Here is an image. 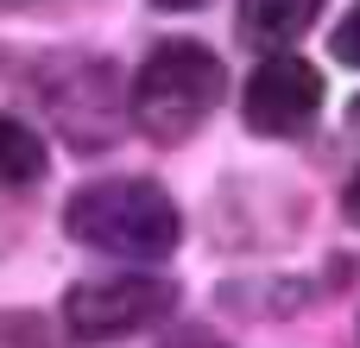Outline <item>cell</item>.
<instances>
[{
	"label": "cell",
	"mask_w": 360,
	"mask_h": 348,
	"mask_svg": "<svg viewBox=\"0 0 360 348\" xmlns=\"http://www.w3.org/2000/svg\"><path fill=\"white\" fill-rule=\"evenodd\" d=\"M44 108L70 133V146H89V152L120 133V114H133L120 108V82L108 63H76L70 76H44Z\"/></svg>",
	"instance_id": "cell-5"
},
{
	"label": "cell",
	"mask_w": 360,
	"mask_h": 348,
	"mask_svg": "<svg viewBox=\"0 0 360 348\" xmlns=\"http://www.w3.org/2000/svg\"><path fill=\"white\" fill-rule=\"evenodd\" d=\"M70 241L114 254V260H165L184 241V216L165 184L152 178H95L63 203Z\"/></svg>",
	"instance_id": "cell-1"
},
{
	"label": "cell",
	"mask_w": 360,
	"mask_h": 348,
	"mask_svg": "<svg viewBox=\"0 0 360 348\" xmlns=\"http://www.w3.org/2000/svg\"><path fill=\"white\" fill-rule=\"evenodd\" d=\"M329 51H335L342 63H354V70H360V6L348 13V19H342V25H335V38H329Z\"/></svg>",
	"instance_id": "cell-8"
},
{
	"label": "cell",
	"mask_w": 360,
	"mask_h": 348,
	"mask_svg": "<svg viewBox=\"0 0 360 348\" xmlns=\"http://www.w3.org/2000/svg\"><path fill=\"white\" fill-rule=\"evenodd\" d=\"M323 108V76L316 63L291 57V51H272L253 76H247V95H240V114L253 133L266 139H297Z\"/></svg>",
	"instance_id": "cell-4"
},
{
	"label": "cell",
	"mask_w": 360,
	"mask_h": 348,
	"mask_svg": "<svg viewBox=\"0 0 360 348\" xmlns=\"http://www.w3.org/2000/svg\"><path fill=\"white\" fill-rule=\"evenodd\" d=\"M165 13H190V6H202V0H158Z\"/></svg>",
	"instance_id": "cell-11"
},
{
	"label": "cell",
	"mask_w": 360,
	"mask_h": 348,
	"mask_svg": "<svg viewBox=\"0 0 360 348\" xmlns=\"http://www.w3.org/2000/svg\"><path fill=\"white\" fill-rule=\"evenodd\" d=\"M177 311V285L158 273H108L63 292V323L76 342H120L133 330H152Z\"/></svg>",
	"instance_id": "cell-3"
},
{
	"label": "cell",
	"mask_w": 360,
	"mask_h": 348,
	"mask_svg": "<svg viewBox=\"0 0 360 348\" xmlns=\"http://www.w3.org/2000/svg\"><path fill=\"white\" fill-rule=\"evenodd\" d=\"M44 165H51V152H44L38 127H25L19 114H0V190H25V184H38Z\"/></svg>",
	"instance_id": "cell-7"
},
{
	"label": "cell",
	"mask_w": 360,
	"mask_h": 348,
	"mask_svg": "<svg viewBox=\"0 0 360 348\" xmlns=\"http://www.w3.org/2000/svg\"><path fill=\"white\" fill-rule=\"evenodd\" d=\"M348 127H354V139H360V95L348 101Z\"/></svg>",
	"instance_id": "cell-12"
},
{
	"label": "cell",
	"mask_w": 360,
	"mask_h": 348,
	"mask_svg": "<svg viewBox=\"0 0 360 348\" xmlns=\"http://www.w3.org/2000/svg\"><path fill=\"white\" fill-rule=\"evenodd\" d=\"M342 209H348V222H360V178L342 190Z\"/></svg>",
	"instance_id": "cell-10"
},
{
	"label": "cell",
	"mask_w": 360,
	"mask_h": 348,
	"mask_svg": "<svg viewBox=\"0 0 360 348\" xmlns=\"http://www.w3.org/2000/svg\"><path fill=\"white\" fill-rule=\"evenodd\" d=\"M6 6H13V0H6Z\"/></svg>",
	"instance_id": "cell-13"
},
{
	"label": "cell",
	"mask_w": 360,
	"mask_h": 348,
	"mask_svg": "<svg viewBox=\"0 0 360 348\" xmlns=\"http://www.w3.org/2000/svg\"><path fill=\"white\" fill-rule=\"evenodd\" d=\"M323 0H240V38L253 51H285L316 25Z\"/></svg>",
	"instance_id": "cell-6"
},
{
	"label": "cell",
	"mask_w": 360,
	"mask_h": 348,
	"mask_svg": "<svg viewBox=\"0 0 360 348\" xmlns=\"http://www.w3.org/2000/svg\"><path fill=\"white\" fill-rule=\"evenodd\" d=\"M221 57L196 38H165L152 44V57L133 70V89H127V108H133V127L152 139V146H184L215 108H221Z\"/></svg>",
	"instance_id": "cell-2"
},
{
	"label": "cell",
	"mask_w": 360,
	"mask_h": 348,
	"mask_svg": "<svg viewBox=\"0 0 360 348\" xmlns=\"http://www.w3.org/2000/svg\"><path fill=\"white\" fill-rule=\"evenodd\" d=\"M158 348H228V342H221L215 330H202V323H184V330H171Z\"/></svg>",
	"instance_id": "cell-9"
}]
</instances>
